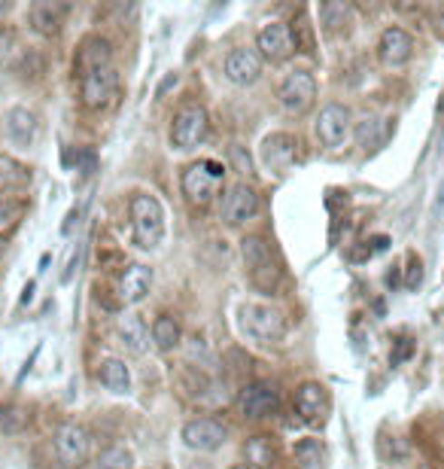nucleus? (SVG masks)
I'll use <instances>...</instances> for the list:
<instances>
[{
  "mask_svg": "<svg viewBox=\"0 0 444 469\" xmlns=\"http://www.w3.org/2000/svg\"><path fill=\"white\" fill-rule=\"evenodd\" d=\"M232 469H252V466H247V464H241V466H232Z\"/></svg>",
  "mask_w": 444,
  "mask_h": 469,
  "instance_id": "a19ab883",
  "label": "nucleus"
},
{
  "mask_svg": "<svg viewBox=\"0 0 444 469\" xmlns=\"http://www.w3.org/2000/svg\"><path fill=\"white\" fill-rule=\"evenodd\" d=\"M13 52H15V31L0 25V65H4L6 58L13 55Z\"/></svg>",
  "mask_w": 444,
  "mask_h": 469,
  "instance_id": "f704fd0d",
  "label": "nucleus"
},
{
  "mask_svg": "<svg viewBox=\"0 0 444 469\" xmlns=\"http://www.w3.org/2000/svg\"><path fill=\"white\" fill-rule=\"evenodd\" d=\"M320 22H323V28L329 34H341L350 28L353 13H350V6L341 4V0H326V4H320Z\"/></svg>",
  "mask_w": 444,
  "mask_h": 469,
  "instance_id": "cd10ccee",
  "label": "nucleus"
},
{
  "mask_svg": "<svg viewBox=\"0 0 444 469\" xmlns=\"http://www.w3.org/2000/svg\"><path fill=\"white\" fill-rule=\"evenodd\" d=\"M256 52L265 62H286L295 52V34L286 22H268L256 37Z\"/></svg>",
  "mask_w": 444,
  "mask_h": 469,
  "instance_id": "9b49d317",
  "label": "nucleus"
},
{
  "mask_svg": "<svg viewBox=\"0 0 444 469\" xmlns=\"http://www.w3.org/2000/svg\"><path fill=\"white\" fill-rule=\"evenodd\" d=\"M98 378H101V384L110 390V394H128L132 390V372H128L125 366V360H116V357H110V360H104L101 363V369H98Z\"/></svg>",
  "mask_w": 444,
  "mask_h": 469,
  "instance_id": "b1692460",
  "label": "nucleus"
},
{
  "mask_svg": "<svg viewBox=\"0 0 444 469\" xmlns=\"http://www.w3.org/2000/svg\"><path fill=\"white\" fill-rule=\"evenodd\" d=\"M94 469H134V454L125 445H110L94 460Z\"/></svg>",
  "mask_w": 444,
  "mask_h": 469,
  "instance_id": "2f4dec72",
  "label": "nucleus"
},
{
  "mask_svg": "<svg viewBox=\"0 0 444 469\" xmlns=\"http://www.w3.org/2000/svg\"><path fill=\"white\" fill-rule=\"evenodd\" d=\"M222 165L216 162H192L180 177V186H183V195H186L189 205L195 207H207L216 198L222 186Z\"/></svg>",
  "mask_w": 444,
  "mask_h": 469,
  "instance_id": "7ed1b4c3",
  "label": "nucleus"
},
{
  "mask_svg": "<svg viewBox=\"0 0 444 469\" xmlns=\"http://www.w3.org/2000/svg\"><path fill=\"white\" fill-rule=\"evenodd\" d=\"M417 469H435L432 464H420V466H417Z\"/></svg>",
  "mask_w": 444,
  "mask_h": 469,
  "instance_id": "58836bf2",
  "label": "nucleus"
},
{
  "mask_svg": "<svg viewBox=\"0 0 444 469\" xmlns=\"http://www.w3.org/2000/svg\"><path fill=\"white\" fill-rule=\"evenodd\" d=\"M116 290H119L116 296H119L122 305H141L153 290V268H146L141 263L125 265V272L119 274Z\"/></svg>",
  "mask_w": 444,
  "mask_h": 469,
  "instance_id": "6ab92c4d",
  "label": "nucleus"
},
{
  "mask_svg": "<svg viewBox=\"0 0 444 469\" xmlns=\"http://www.w3.org/2000/svg\"><path fill=\"white\" fill-rule=\"evenodd\" d=\"M4 250H6V241H4V238H0V254H4Z\"/></svg>",
  "mask_w": 444,
  "mask_h": 469,
  "instance_id": "ea45409f",
  "label": "nucleus"
},
{
  "mask_svg": "<svg viewBox=\"0 0 444 469\" xmlns=\"http://www.w3.org/2000/svg\"><path fill=\"white\" fill-rule=\"evenodd\" d=\"M89 451H92V439H89V430L76 421H67L61 424L58 433H55V454L64 466H83L89 460Z\"/></svg>",
  "mask_w": 444,
  "mask_h": 469,
  "instance_id": "1a4fd4ad",
  "label": "nucleus"
},
{
  "mask_svg": "<svg viewBox=\"0 0 444 469\" xmlns=\"http://www.w3.org/2000/svg\"><path fill=\"white\" fill-rule=\"evenodd\" d=\"M113 65V46L110 40L98 37V34H92V37H85L80 43V49H76V58H74V74L76 80L92 71H98V67H110Z\"/></svg>",
  "mask_w": 444,
  "mask_h": 469,
  "instance_id": "aec40b11",
  "label": "nucleus"
},
{
  "mask_svg": "<svg viewBox=\"0 0 444 469\" xmlns=\"http://www.w3.org/2000/svg\"><path fill=\"white\" fill-rule=\"evenodd\" d=\"M414 351H417V344H414V338H396L393 342V351H390V363L393 366H402V363H408L414 357Z\"/></svg>",
  "mask_w": 444,
  "mask_h": 469,
  "instance_id": "473e14b6",
  "label": "nucleus"
},
{
  "mask_svg": "<svg viewBox=\"0 0 444 469\" xmlns=\"http://www.w3.org/2000/svg\"><path fill=\"white\" fill-rule=\"evenodd\" d=\"M31 427V412L19 403H4L0 405V433L6 436H19Z\"/></svg>",
  "mask_w": 444,
  "mask_h": 469,
  "instance_id": "c85d7f7f",
  "label": "nucleus"
},
{
  "mask_svg": "<svg viewBox=\"0 0 444 469\" xmlns=\"http://www.w3.org/2000/svg\"><path fill=\"white\" fill-rule=\"evenodd\" d=\"M37 132H40V123L28 107H13L6 113V137H10L15 146H31L37 141Z\"/></svg>",
  "mask_w": 444,
  "mask_h": 469,
  "instance_id": "412c9836",
  "label": "nucleus"
},
{
  "mask_svg": "<svg viewBox=\"0 0 444 469\" xmlns=\"http://www.w3.org/2000/svg\"><path fill=\"white\" fill-rule=\"evenodd\" d=\"M299 155V141L290 132H274L262 141V165L274 174H286Z\"/></svg>",
  "mask_w": 444,
  "mask_h": 469,
  "instance_id": "f3484780",
  "label": "nucleus"
},
{
  "mask_svg": "<svg viewBox=\"0 0 444 469\" xmlns=\"http://www.w3.org/2000/svg\"><path fill=\"white\" fill-rule=\"evenodd\" d=\"M378 58H380V65L390 67V71L405 67L414 58V37L405 28H399V25L387 28L378 40Z\"/></svg>",
  "mask_w": 444,
  "mask_h": 469,
  "instance_id": "ddd939ff",
  "label": "nucleus"
},
{
  "mask_svg": "<svg viewBox=\"0 0 444 469\" xmlns=\"http://www.w3.org/2000/svg\"><path fill=\"white\" fill-rule=\"evenodd\" d=\"M423 284V259L417 254H408V277H405V286L408 290H417Z\"/></svg>",
  "mask_w": 444,
  "mask_h": 469,
  "instance_id": "72a5a7b5",
  "label": "nucleus"
},
{
  "mask_svg": "<svg viewBox=\"0 0 444 469\" xmlns=\"http://www.w3.org/2000/svg\"><path fill=\"white\" fill-rule=\"evenodd\" d=\"M128 214H132L134 244L141 250H159L164 241V207L159 198L150 193H137L132 195Z\"/></svg>",
  "mask_w": 444,
  "mask_h": 469,
  "instance_id": "f03ea898",
  "label": "nucleus"
},
{
  "mask_svg": "<svg viewBox=\"0 0 444 469\" xmlns=\"http://www.w3.org/2000/svg\"><path fill=\"white\" fill-rule=\"evenodd\" d=\"M150 335H153V344L159 347V351H173V347L180 344V324H177V317H171V314H159L153 320V329H150Z\"/></svg>",
  "mask_w": 444,
  "mask_h": 469,
  "instance_id": "bb28decb",
  "label": "nucleus"
},
{
  "mask_svg": "<svg viewBox=\"0 0 444 469\" xmlns=\"http://www.w3.org/2000/svg\"><path fill=\"white\" fill-rule=\"evenodd\" d=\"M67 13L71 6L64 0H34L31 4V28L40 34V37H58L61 28L67 22Z\"/></svg>",
  "mask_w": 444,
  "mask_h": 469,
  "instance_id": "a211bd4d",
  "label": "nucleus"
},
{
  "mask_svg": "<svg viewBox=\"0 0 444 469\" xmlns=\"http://www.w3.org/2000/svg\"><path fill=\"white\" fill-rule=\"evenodd\" d=\"M238 412L247 421H268L281 412V394H277V387L262 384V381L243 384L238 394Z\"/></svg>",
  "mask_w": 444,
  "mask_h": 469,
  "instance_id": "0eeeda50",
  "label": "nucleus"
},
{
  "mask_svg": "<svg viewBox=\"0 0 444 469\" xmlns=\"http://www.w3.org/2000/svg\"><path fill=\"white\" fill-rule=\"evenodd\" d=\"M241 259L247 265V274L252 286H259L262 293H277L281 290V281H283V265L277 259L274 247L268 244L265 238L259 234H250V238L241 241Z\"/></svg>",
  "mask_w": 444,
  "mask_h": 469,
  "instance_id": "f257e3e1",
  "label": "nucleus"
},
{
  "mask_svg": "<svg viewBox=\"0 0 444 469\" xmlns=\"http://www.w3.org/2000/svg\"><path fill=\"white\" fill-rule=\"evenodd\" d=\"M207 132H211V123H207V110L198 107V104H186L173 113V123H171V144L177 150L189 153L198 150L207 141Z\"/></svg>",
  "mask_w": 444,
  "mask_h": 469,
  "instance_id": "39448f33",
  "label": "nucleus"
},
{
  "mask_svg": "<svg viewBox=\"0 0 444 469\" xmlns=\"http://www.w3.org/2000/svg\"><path fill=\"white\" fill-rule=\"evenodd\" d=\"M31 184V171L13 159H0V193L10 195Z\"/></svg>",
  "mask_w": 444,
  "mask_h": 469,
  "instance_id": "c756f323",
  "label": "nucleus"
},
{
  "mask_svg": "<svg viewBox=\"0 0 444 469\" xmlns=\"http://www.w3.org/2000/svg\"><path fill=\"white\" fill-rule=\"evenodd\" d=\"M441 22H444V6H441Z\"/></svg>",
  "mask_w": 444,
  "mask_h": 469,
  "instance_id": "79ce46f5",
  "label": "nucleus"
},
{
  "mask_svg": "<svg viewBox=\"0 0 444 469\" xmlns=\"http://www.w3.org/2000/svg\"><path fill=\"white\" fill-rule=\"evenodd\" d=\"M6 10H10V4H6V0H0V15H6Z\"/></svg>",
  "mask_w": 444,
  "mask_h": 469,
  "instance_id": "4c0bfd02",
  "label": "nucleus"
},
{
  "mask_svg": "<svg viewBox=\"0 0 444 469\" xmlns=\"http://www.w3.org/2000/svg\"><path fill=\"white\" fill-rule=\"evenodd\" d=\"M350 128H353L350 107H344V104H326L317 119V141L326 150H341L344 141L350 137Z\"/></svg>",
  "mask_w": 444,
  "mask_h": 469,
  "instance_id": "6e6552de",
  "label": "nucleus"
},
{
  "mask_svg": "<svg viewBox=\"0 0 444 469\" xmlns=\"http://www.w3.org/2000/svg\"><path fill=\"white\" fill-rule=\"evenodd\" d=\"M116 333H119L122 347H125L128 354H143L146 344H150V329H146L143 317H137V314L122 317L119 326H116Z\"/></svg>",
  "mask_w": 444,
  "mask_h": 469,
  "instance_id": "5701e85b",
  "label": "nucleus"
},
{
  "mask_svg": "<svg viewBox=\"0 0 444 469\" xmlns=\"http://www.w3.org/2000/svg\"><path fill=\"white\" fill-rule=\"evenodd\" d=\"M243 457H247V466L252 469H274L277 464V442L271 436H252L243 445Z\"/></svg>",
  "mask_w": 444,
  "mask_h": 469,
  "instance_id": "393cba45",
  "label": "nucleus"
},
{
  "mask_svg": "<svg viewBox=\"0 0 444 469\" xmlns=\"http://www.w3.org/2000/svg\"><path fill=\"white\" fill-rule=\"evenodd\" d=\"M225 80L234 85H252L262 76V55L256 49H232L222 62Z\"/></svg>",
  "mask_w": 444,
  "mask_h": 469,
  "instance_id": "dca6fc26",
  "label": "nucleus"
},
{
  "mask_svg": "<svg viewBox=\"0 0 444 469\" xmlns=\"http://www.w3.org/2000/svg\"><path fill=\"white\" fill-rule=\"evenodd\" d=\"M241 329L243 335L252 338L259 344H274L283 338V314L271 305H262V302H247L241 308Z\"/></svg>",
  "mask_w": 444,
  "mask_h": 469,
  "instance_id": "20e7f679",
  "label": "nucleus"
},
{
  "mask_svg": "<svg viewBox=\"0 0 444 469\" xmlns=\"http://www.w3.org/2000/svg\"><path fill=\"white\" fill-rule=\"evenodd\" d=\"M277 101H281L283 113H290V116H304L313 107V101H317V80H313V74L308 71L286 74V80L277 89Z\"/></svg>",
  "mask_w": 444,
  "mask_h": 469,
  "instance_id": "423d86ee",
  "label": "nucleus"
},
{
  "mask_svg": "<svg viewBox=\"0 0 444 469\" xmlns=\"http://www.w3.org/2000/svg\"><path fill=\"white\" fill-rule=\"evenodd\" d=\"M295 414L304 424H323L329 414V390L320 384V381H304V384L295 390Z\"/></svg>",
  "mask_w": 444,
  "mask_h": 469,
  "instance_id": "2eb2a0df",
  "label": "nucleus"
},
{
  "mask_svg": "<svg viewBox=\"0 0 444 469\" xmlns=\"http://www.w3.org/2000/svg\"><path fill=\"white\" fill-rule=\"evenodd\" d=\"M292 460H295V469H326L329 454L320 439H301L292 451Z\"/></svg>",
  "mask_w": 444,
  "mask_h": 469,
  "instance_id": "a878e982",
  "label": "nucleus"
},
{
  "mask_svg": "<svg viewBox=\"0 0 444 469\" xmlns=\"http://www.w3.org/2000/svg\"><path fill=\"white\" fill-rule=\"evenodd\" d=\"M232 159H234V168H238L241 174H250V155H243L241 146H232Z\"/></svg>",
  "mask_w": 444,
  "mask_h": 469,
  "instance_id": "c9c22d12",
  "label": "nucleus"
},
{
  "mask_svg": "<svg viewBox=\"0 0 444 469\" xmlns=\"http://www.w3.org/2000/svg\"><path fill=\"white\" fill-rule=\"evenodd\" d=\"M259 214V193L250 184H234L222 195V220L225 225H243Z\"/></svg>",
  "mask_w": 444,
  "mask_h": 469,
  "instance_id": "9d476101",
  "label": "nucleus"
},
{
  "mask_svg": "<svg viewBox=\"0 0 444 469\" xmlns=\"http://www.w3.org/2000/svg\"><path fill=\"white\" fill-rule=\"evenodd\" d=\"M229 439V427L216 418H195L183 427V445L192 451H216Z\"/></svg>",
  "mask_w": 444,
  "mask_h": 469,
  "instance_id": "4468645a",
  "label": "nucleus"
},
{
  "mask_svg": "<svg viewBox=\"0 0 444 469\" xmlns=\"http://www.w3.org/2000/svg\"><path fill=\"white\" fill-rule=\"evenodd\" d=\"M390 135H393V123L384 116H365L362 123L356 125V144H360L365 153L380 150V146L390 141Z\"/></svg>",
  "mask_w": 444,
  "mask_h": 469,
  "instance_id": "4be33fe9",
  "label": "nucleus"
},
{
  "mask_svg": "<svg viewBox=\"0 0 444 469\" xmlns=\"http://www.w3.org/2000/svg\"><path fill=\"white\" fill-rule=\"evenodd\" d=\"M177 80H180V76H177V74H171L168 80H164V83L159 85V92H155V98H164V92L173 89V85H177Z\"/></svg>",
  "mask_w": 444,
  "mask_h": 469,
  "instance_id": "e433bc0d",
  "label": "nucleus"
},
{
  "mask_svg": "<svg viewBox=\"0 0 444 469\" xmlns=\"http://www.w3.org/2000/svg\"><path fill=\"white\" fill-rule=\"evenodd\" d=\"M25 220V202L13 195H0V238H10Z\"/></svg>",
  "mask_w": 444,
  "mask_h": 469,
  "instance_id": "7c9ffc66",
  "label": "nucleus"
},
{
  "mask_svg": "<svg viewBox=\"0 0 444 469\" xmlns=\"http://www.w3.org/2000/svg\"><path fill=\"white\" fill-rule=\"evenodd\" d=\"M116 95V67H98V71L80 76V98L89 110H104Z\"/></svg>",
  "mask_w": 444,
  "mask_h": 469,
  "instance_id": "f8f14e48",
  "label": "nucleus"
}]
</instances>
